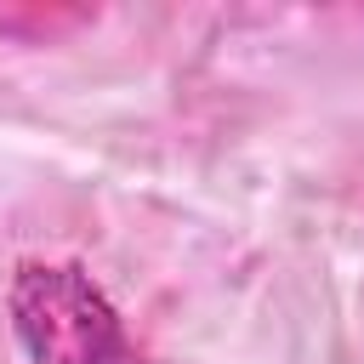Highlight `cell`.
<instances>
[{
  "mask_svg": "<svg viewBox=\"0 0 364 364\" xmlns=\"http://www.w3.org/2000/svg\"><path fill=\"white\" fill-rule=\"evenodd\" d=\"M17 313H23V336L51 364H136L102 296L74 273L28 267L17 284Z\"/></svg>",
  "mask_w": 364,
  "mask_h": 364,
  "instance_id": "1",
  "label": "cell"
}]
</instances>
